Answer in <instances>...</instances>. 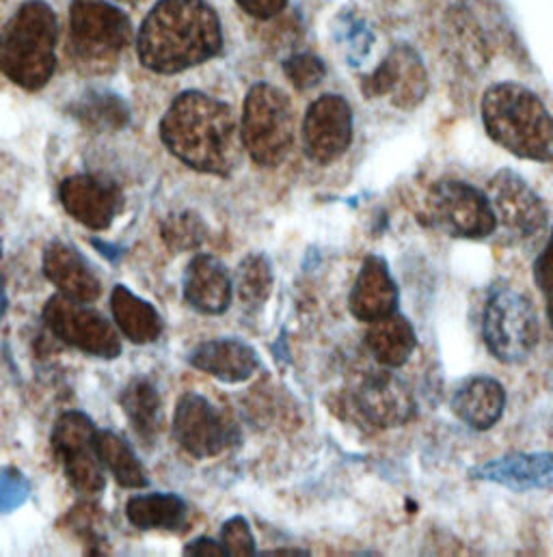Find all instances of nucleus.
<instances>
[{"label":"nucleus","instance_id":"423d86ee","mask_svg":"<svg viewBox=\"0 0 553 557\" xmlns=\"http://www.w3.org/2000/svg\"><path fill=\"white\" fill-rule=\"evenodd\" d=\"M241 137L260 166H279L294 143V111L290 98L269 83L249 89L243 107Z\"/></svg>","mask_w":553,"mask_h":557},{"label":"nucleus","instance_id":"aec40b11","mask_svg":"<svg viewBox=\"0 0 553 557\" xmlns=\"http://www.w3.org/2000/svg\"><path fill=\"white\" fill-rule=\"evenodd\" d=\"M398 285L392 277L388 262L379 256L364 260V267L351 289V313L361 322H377L398 311Z\"/></svg>","mask_w":553,"mask_h":557},{"label":"nucleus","instance_id":"412c9836","mask_svg":"<svg viewBox=\"0 0 553 557\" xmlns=\"http://www.w3.org/2000/svg\"><path fill=\"white\" fill-rule=\"evenodd\" d=\"M188 363L221 383L238 385L258 372L260 357L247 342L238 337H221L195 346L188 355Z\"/></svg>","mask_w":553,"mask_h":557},{"label":"nucleus","instance_id":"f704fd0d","mask_svg":"<svg viewBox=\"0 0 553 557\" xmlns=\"http://www.w3.org/2000/svg\"><path fill=\"white\" fill-rule=\"evenodd\" d=\"M184 556L223 557L225 549L221 543H217L212 539H197L184 547Z\"/></svg>","mask_w":553,"mask_h":557},{"label":"nucleus","instance_id":"ddd939ff","mask_svg":"<svg viewBox=\"0 0 553 557\" xmlns=\"http://www.w3.org/2000/svg\"><path fill=\"white\" fill-rule=\"evenodd\" d=\"M353 143V109L335 94L320 96L303 120V149L316 164H331Z\"/></svg>","mask_w":553,"mask_h":557},{"label":"nucleus","instance_id":"a211bd4d","mask_svg":"<svg viewBox=\"0 0 553 557\" xmlns=\"http://www.w3.org/2000/svg\"><path fill=\"white\" fill-rule=\"evenodd\" d=\"M471 480L493 482L511 491H552L553 488V451L524 454L513 451L478 465L471 473Z\"/></svg>","mask_w":553,"mask_h":557},{"label":"nucleus","instance_id":"7ed1b4c3","mask_svg":"<svg viewBox=\"0 0 553 557\" xmlns=\"http://www.w3.org/2000/svg\"><path fill=\"white\" fill-rule=\"evenodd\" d=\"M487 135L517 158L553 160V117L543 100L519 83L491 85L480 102Z\"/></svg>","mask_w":553,"mask_h":557},{"label":"nucleus","instance_id":"4c0bfd02","mask_svg":"<svg viewBox=\"0 0 553 557\" xmlns=\"http://www.w3.org/2000/svg\"><path fill=\"white\" fill-rule=\"evenodd\" d=\"M124 2H137V0H124Z\"/></svg>","mask_w":553,"mask_h":557},{"label":"nucleus","instance_id":"9d476101","mask_svg":"<svg viewBox=\"0 0 553 557\" xmlns=\"http://www.w3.org/2000/svg\"><path fill=\"white\" fill-rule=\"evenodd\" d=\"M98 428L89 416L67 411L52 428V449L74 491L83 495H100L107 486L105 465L96 449Z\"/></svg>","mask_w":553,"mask_h":557},{"label":"nucleus","instance_id":"0eeeda50","mask_svg":"<svg viewBox=\"0 0 553 557\" xmlns=\"http://www.w3.org/2000/svg\"><path fill=\"white\" fill-rule=\"evenodd\" d=\"M72 52L91 70H109L133 39L128 15L107 0H72Z\"/></svg>","mask_w":553,"mask_h":557},{"label":"nucleus","instance_id":"f257e3e1","mask_svg":"<svg viewBox=\"0 0 553 557\" xmlns=\"http://www.w3.org/2000/svg\"><path fill=\"white\" fill-rule=\"evenodd\" d=\"M160 139L180 162L208 175H230L245 149L234 111L204 91H184L171 102Z\"/></svg>","mask_w":553,"mask_h":557},{"label":"nucleus","instance_id":"473e14b6","mask_svg":"<svg viewBox=\"0 0 553 557\" xmlns=\"http://www.w3.org/2000/svg\"><path fill=\"white\" fill-rule=\"evenodd\" d=\"M534 281L539 285V289L543 294L553 289V232L545 245V249L541 251V256L534 262Z\"/></svg>","mask_w":553,"mask_h":557},{"label":"nucleus","instance_id":"f03ea898","mask_svg":"<svg viewBox=\"0 0 553 557\" xmlns=\"http://www.w3.org/2000/svg\"><path fill=\"white\" fill-rule=\"evenodd\" d=\"M221 48V20L206 0H160L138 28V61L156 74L201 65Z\"/></svg>","mask_w":553,"mask_h":557},{"label":"nucleus","instance_id":"6e6552de","mask_svg":"<svg viewBox=\"0 0 553 557\" xmlns=\"http://www.w3.org/2000/svg\"><path fill=\"white\" fill-rule=\"evenodd\" d=\"M426 223L450 238L482 240L497 227V214L487 193L460 180H441L423 201Z\"/></svg>","mask_w":553,"mask_h":557},{"label":"nucleus","instance_id":"e433bc0d","mask_svg":"<svg viewBox=\"0 0 553 557\" xmlns=\"http://www.w3.org/2000/svg\"><path fill=\"white\" fill-rule=\"evenodd\" d=\"M543 296H545V307H548V320H550L553 331V289L548 292V294H543Z\"/></svg>","mask_w":553,"mask_h":557},{"label":"nucleus","instance_id":"bb28decb","mask_svg":"<svg viewBox=\"0 0 553 557\" xmlns=\"http://www.w3.org/2000/svg\"><path fill=\"white\" fill-rule=\"evenodd\" d=\"M96 449L102 460V465L111 471L115 482L122 488H145L147 486V473L143 469V462L133 449V445L113 430H98L96 434Z\"/></svg>","mask_w":553,"mask_h":557},{"label":"nucleus","instance_id":"c9c22d12","mask_svg":"<svg viewBox=\"0 0 553 557\" xmlns=\"http://www.w3.org/2000/svg\"><path fill=\"white\" fill-rule=\"evenodd\" d=\"M9 307V298H7V289H4V278L0 277V320L4 318Z\"/></svg>","mask_w":553,"mask_h":557},{"label":"nucleus","instance_id":"2f4dec72","mask_svg":"<svg viewBox=\"0 0 553 557\" xmlns=\"http://www.w3.org/2000/svg\"><path fill=\"white\" fill-rule=\"evenodd\" d=\"M221 545L225 556L249 557L256 556V541L251 525L245 517H232L221 528Z\"/></svg>","mask_w":553,"mask_h":557},{"label":"nucleus","instance_id":"20e7f679","mask_svg":"<svg viewBox=\"0 0 553 557\" xmlns=\"http://www.w3.org/2000/svg\"><path fill=\"white\" fill-rule=\"evenodd\" d=\"M59 22L41 2H24L0 30V72L26 91L44 89L57 70Z\"/></svg>","mask_w":553,"mask_h":557},{"label":"nucleus","instance_id":"c756f323","mask_svg":"<svg viewBox=\"0 0 553 557\" xmlns=\"http://www.w3.org/2000/svg\"><path fill=\"white\" fill-rule=\"evenodd\" d=\"M162 238L175 251H188L204 243L206 225L195 212L173 214L162 223Z\"/></svg>","mask_w":553,"mask_h":557},{"label":"nucleus","instance_id":"a878e982","mask_svg":"<svg viewBox=\"0 0 553 557\" xmlns=\"http://www.w3.org/2000/svg\"><path fill=\"white\" fill-rule=\"evenodd\" d=\"M120 405L140 441L151 445L162 423V400L149 379H133L120 396Z\"/></svg>","mask_w":553,"mask_h":557},{"label":"nucleus","instance_id":"4be33fe9","mask_svg":"<svg viewBox=\"0 0 553 557\" xmlns=\"http://www.w3.org/2000/svg\"><path fill=\"white\" fill-rule=\"evenodd\" d=\"M450 409L474 430H491L506 409V389L491 376H471L452 394Z\"/></svg>","mask_w":553,"mask_h":557},{"label":"nucleus","instance_id":"dca6fc26","mask_svg":"<svg viewBox=\"0 0 553 557\" xmlns=\"http://www.w3.org/2000/svg\"><path fill=\"white\" fill-rule=\"evenodd\" d=\"M357 407L361 416L379 428H398L417 413L411 387L392 372L370 374L357 389Z\"/></svg>","mask_w":553,"mask_h":557},{"label":"nucleus","instance_id":"9b49d317","mask_svg":"<svg viewBox=\"0 0 553 557\" xmlns=\"http://www.w3.org/2000/svg\"><path fill=\"white\" fill-rule=\"evenodd\" d=\"M173 434L180 447L197 460L214 458L236 441V428L208 398L184 394L173 413Z\"/></svg>","mask_w":553,"mask_h":557},{"label":"nucleus","instance_id":"5701e85b","mask_svg":"<svg viewBox=\"0 0 553 557\" xmlns=\"http://www.w3.org/2000/svg\"><path fill=\"white\" fill-rule=\"evenodd\" d=\"M111 313L115 326L137 346L153 344L164 331V322L158 309L126 285L113 287Z\"/></svg>","mask_w":553,"mask_h":557},{"label":"nucleus","instance_id":"1a4fd4ad","mask_svg":"<svg viewBox=\"0 0 553 557\" xmlns=\"http://www.w3.org/2000/svg\"><path fill=\"white\" fill-rule=\"evenodd\" d=\"M46 326L67 346L78 348L98 359H118L122 355V339L113 322L87 302L54 294L41 313Z\"/></svg>","mask_w":553,"mask_h":557},{"label":"nucleus","instance_id":"39448f33","mask_svg":"<svg viewBox=\"0 0 553 557\" xmlns=\"http://www.w3.org/2000/svg\"><path fill=\"white\" fill-rule=\"evenodd\" d=\"M482 337L497 361L508 366L528 361L541 339L534 302L506 285L493 289L482 313Z\"/></svg>","mask_w":553,"mask_h":557},{"label":"nucleus","instance_id":"6ab92c4d","mask_svg":"<svg viewBox=\"0 0 553 557\" xmlns=\"http://www.w3.org/2000/svg\"><path fill=\"white\" fill-rule=\"evenodd\" d=\"M186 302L204 315H223L234 298V278L214 256H195L182 281Z\"/></svg>","mask_w":553,"mask_h":557},{"label":"nucleus","instance_id":"2eb2a0df","mask_svg":"<svg viewBox=\"0 0 553 557\" xmlns=\"http://www.w3.org/2000/svg\"><path fill=\"white\" fill-rule=\"evenodd\" d=\"M59 199L74 221L94 232L109 230L124 206L118 184L87 173L67 177L59 186Z\"/></svg>","mask_w":553,"mask_h":557},{"label":"nucleus","instance_id":"cd10ccee","mask_svg":"<svg viewBox=\"0 0 553 557\" xmlns=\"http://www.w3.org/2000/svg\"><path fill=\"white\" fill-rule=\"evenodd\" d=\"M74 115L81 124L94 131H122L131 122V111L126 102L120 96L105 91L85 94L76 102Z\"/></svg>","mask_w":553,"mask_h":557},{"label":"nucleus","instance_id":"72a5a7b5","mask_svg":"<svg viewBox=\"0 0 553 557\" xmlns=\"http://www.w3.org/2000/svg\"><path fill=\"white\" fill-rule=\"evenodd\" d=\"M236 2L241 4L243 11H247L249 15L258 17V20L275 17L287 4V0H236Z\"/></svg>","mask_w":553,"mask_h":557},{"label":"nucleus","instance_id":"c85d7f7f","mask_svg":"<svg viewBox=\"0 0 553 557\" xmlns=\"http://www.w3.org/2000/svg\"><path fill=\"white\" fill-rule=\"evenodd\" d=\"M275 285V273L267 256H247L234 277V292L247 311L265 307Z\"/></svg>","mask_w":553,"mask_h":557},{"label":"nucleus","instance_id":"f8f14e48","mask_svg":"<svg viewBox=\"0 0 553 557\" xmlns=\"http://www.w3.org/2000/svg\"><path fill=\"white\" fill-rule=\"evenodd\" d=\"M489 199L502 223L517 238H539L550 223L548 208L537 190L515 171H497L489 182Z\"/></svg>","mask_w":553,"mask_h":557},{"label":"nucleus","instance_id":"b1692460","mask_svg":"<svg viewBox=\"0 0 553 557\" xmlns=\"http://www.w3.org/2000/svg\"><path fill=\"white\" fill-rule=\"evenodd\" d=\"M366 346L383 368H403L417 348L414 324L401 313L381 318L368 329Z\"/></svg>","mask_w":553,"mask_h":557},{"label":"nucleus","instance_id":"f3484780","mask_svg":"<svg viewBox=\"0 0 553 557\" xmlns=\"http://www.w3.org/2000/svg\"><path fill=\"white\" fill-rule=\"evenodd\" d=\"M41 269L46 278L59 289V294L78 300L94 302L102 294V281L87 258L65 240H52L41 256Z\"/></svg>","mask_w":553,"mask_h":557},{"label":"nucleus","instance_id":"393cba45","mask_svg":"<svg viewBox=\"0 0 553 557\" xmlns=\"http://www.w3.org/2000/svg\"><path fill=\"white\" fill-rule=\"evenodd\" d=\"M126 517L131 525L143 532H180L186 525L188 506L180 495L149 493L137 495L126 504Z\"/></svg>","mask_w":553,"mask_h":557},{"label":"nucleus","instance_id":"4468645a","mask_svg":"<svg viewBox=\"0 0 553 557\" xmlns=\"http://www.w3.org/2000/svg\"><path fill=\"white\" fill-rule=\"evenodd\" d=\"M364 91L370 98L388 96L401 111H414L428 96V74L414 48L403 44L364 81Z\"/></svg>","mask_w":553,"mask_h":557},{"label":"nucleus","instance_id":"7c9ffc66","mask_svg":"<svg viewBox=\"0 0 553 557\" xmlns=\"http://www.w3.org/2000/svg\"><path fill=\"white\" fill-rule=\"evenodd\" d=\"M283 72L287 76V81L298 89V91H307L314 89L316 85H320L324 81L327 67L324 63L316 57V54H292L283 61Z\"/></svg>","mask_w":553,"mask_h":557}]
</instances>
